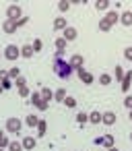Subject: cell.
I'll list each match as a JSON object with an SVG mask.
<instances>
[{"instance_id":"cell-48","label":"cell","mask_w":132,"mask_h":151,"mask_svg":"<svg viewBox=\"0 0 132 151\" xmlns=\"http://www.w3.org/2000/svg\"><path fill=\"white\" fill-rule=\"evenodd\" d=\"M130 141H132V134H130Z\"/></svg>"},{"instance_id":"cell-40","label":"cell","mask_w":132,"mask_h":151,"mask_svg":"<svg viewBox=\"0 0 132 151\" xmlns=\"http://www.w3.org/2000/svg\"><path fill=\"white\" fill-rule=\"evenodd\" d=\"M0 85H2V89H11V79H4V81H0Z\"/></svg>"},{"instance_id":"cell-41","label":"cell","mask_w":132,"mask_h":151,"mask_svg":"<svg viewBox=\"0 0 132 151\" xmlns=\"http://www.w3.org/2000/svg\"><path fill=\"white\" fill-rule=\"evenodd\" d=\"M48 108H50V101H41V104H39V110H41V112H46Z\"/></svg>"},{"instance_id":"cell-29","label":"cell","mask_w":132,"mask_h":151,"mask_svg":"<svg viewBox=\"0 0 132 151\" xmlns=\"http://www.w3.org/2000/svg\"><path fill=\"white\" fill-rule=\"evenodd\" d=\"M70 9V2H68V0H60V2H58V11L60 13H66Z\"/></svg>"},{"instance_id":"cell-27","label":"cell","mask_w":132,"mask_h":151,"mask_svg":"<svg viewBox=\"0 0 132 151\" xmlns=\"http://www.w3.org/2000/svg\"><path fill=\"white\" fill-rule=\"evenodd\" d=\"M95 9H97V11H107V9H109V2H107V0H97V2H95Z\"/></svg>"},{"instance_id":"cell-31","label":"cell","mask_w":132,"mask_h":151,"mask_svg":"<svg viewBox=\"0 0 132 151\" xmlns=\"http://www.w3.org/2000/svg\"><path fill=\"white\" fill-rule=\"evenodd\" d=\"M15 87H17V89L27 87V79H25V77H17V79H15Z\"/></svg>"},{"instance_id":"cell-39","label":"cell","mask_w":132,"mask_h":151,"mask_svg":"<svg viewBox=\"0 0 132 151\" xmlns=\"http://www.w3.org/2000/svg\"><path fill=\"white\" fill-rule=\"evenodd\" d=\"M15 23H17V29H19V27H23V25H27V23H29V17H23V19L15 21Z\"/></svg>"},{"instance_id":"cell-22","label":"cell","mask_w":132,"mask_h":151,"mask_svg":"<svg viewBox=\"0 0 132 151\" xmlns=\"http://www.w3.org/2000/svg\"><path fill=\"white\" fill-rule=\"evenodd\" d=\"M41 99H44V101H52V99H54V91H50L48 87H44V89H41Z\"/></svg>"},{"instance_id":"cell-7","label":"cell","mask_w":132,"mask_h":151,"mask_svg":"<svg viewBox=\"0 0 132 151\" xmlns=\"http://www.w3.org/2000/svg\"><path fill=\"white\" fill-rule=\"evenodd\" d=\"M105 21H107L111 27H116V23L120 21V15H118L116 11H107V13H105Z\"/></svg>"},{"instance_id":"cell-23","label":"cell","mask_w":132,"mask_h":151,"mask_svg":"<svg viewBox=\"0 0 132 151\" xmlns=\"http://www.w3.org/2000/svg\"><path fill=\"white\" fill-rule=\"evenodd\" d=\"M54 99H56V101H64V99H66V89H62V87L56 89V91H54Z\"/></svg>"},{"instance_id":"cell-49","label":"cell","mask_w":132,"mask_h":151,"mask_svg":"<svg viewBox=\"0 0 132 151\" xmlns=\"http://www.w3.org/2000/svg\"><path fill=\"white\" fill-rule=\"evenodd\" d=\"M0 56H2V54H0Z\"/></svg>"},{"instance_id":"cell-26","label":"cell","mask_w":132,"mask_h":151,"mask_svg":"<svg viewBox=\"0 0 132 151\" xmlns=\"http://www.w3.org/2000/svg\"><path fill=\"white\" fill-rule=\"evenodd\" d=\"M46 130H48V122H46V120H39V124H37V134H39V137H44V134H46Z\"/></svg>"},{"instance_id":"cell-10","label":"cell","mask_w":132,"mask_h":151,"mask_svg":"<svg viewBox=\"0 0 132 151\" xmlns=\"http://www.w3.org/2000/svg\"><path fill=\"white\" fill-rule=\"evenodd\" d=\"M68 62H70V66H72V68L76 70V68H83V62H85V58H83L81 54H74V56H72V58H70Z\"/></svg>"},{"instance_id":"cell-24","label":"cell","mask_w":132,"mask_h":151,"mask_svg":"<svg viewBox=\"0 0 132 151\" xmlns=\"http://www.w3.org/2000/svg\"><path fill=\"white\" fill-rule=\"evenodd\" d=\"M109 29H111V25H109V23L105 21V17H103V19H99V31H103V33H107Z\"/></svg>"},{"instance_id":"cell-17","label":"cell","mask_w":132,"mask_h":151,"mask_svg":"<svg viewBox=\"0 0 132 151\" xmlns=\"http://www.w3.org/2000/svg\"><path fill=\"white\" fill-rule=\"evenodd\" d=\"M25 124H27V126H31V128H37V124H39V118H37L35 114H29V116L25 118Z\"/></svg>"},{"instance_id":"cell-16","label":"cell","mask_w":132,"mask_h":151,"mask_svg":"<svg viewBox=\"0 0 132 151\" xmlns=\"http://www.w3.org/2000/svg\"><path fill=\"white\" fill-rule=\"evenodd\" d=\"M89 122H91L93 126H97V124L101 122V112H99V110H93V112L89 114Z\"/></svg>"},{"instance_id":"cell-15","label":"cell","mask_w":132,"mask_h":151,"mask_svg":"<svg viewBox=\"0 0 132 151\" xmlns=\"http://www.w3.org/2000/svg\"><path fill=\"white\" fill-rule=\"evenodd\" d=\"M33 54H35V52H33V46H31V44H25V46L21 48V56H23V58L29 60V58H33Z\"/></svg>"},{"instance_id":"cell-6","label":"cell","mask_w":132,"mask_h":151,"mask_svg":"<svg viewBox=\"0 0 132 151\" xmlns=\"http://www.w3.org/2000/svg\"><path fill=\"white\" fill-rule=\"evenodd\" d=\"M101 122H103L105 126H113V124H116V114H113V112H103V114H101Z\"/></svg>"},{"instance_id":"cell-35","label":"cell","mask_w":132,"mask_h":151,"mask_svg":"<svg viewBox=\"0 0 132 151\" xmlns=\"http://www.w3.org/2000/svg\"><path fill=\"white\" fill-rule=\"evenodd\" d=\"M122 79H124V70H122V66H116V81L122 83Z\"/></svg>"},{"instance_id":"cell-38","label":"cell","mask_w":132,"mask_h":151,"mask_svg":"<svg viewBox=\"0 0 132 151\" xmlns=\"http://www.w3.org/2000/svg\"><path fill=\"white\" fill-rule=\"evenodd\" d=\"M124 58L132 62V46H128V48H124Z\"/></svg>"},{"instance_id":"cell-3","label":"cell","mask_w":132,"mask_h":151,"mask_svg":"<svg viewBox=\"0 0 132 151\" xmlns=\"http://www.w3.org/2000/svg\"><path fill=\"white\" fill-rule=\"evenodd\" d=\"M19 56H21V48H19V46L9 44V46L4 48V58H6V60L15 62V60H19Z\"/></svg>"},{"instance_id":"cell-20","label":"cell","mask_w":132,"mask_h":151,"mask_svg":"<svg viewBox=\"0 0 132 151\" xmlns=\"http://www.w3.org/2000/svg\"><path fill=\"white\" fill-rule=\"evenodd\" d=\"M29 99H31V104H33V106H37V108H39V104L44 101V99H41V91H33V95H29Z\"/></svg>"},{"instance_id":"cell-36","label":"cell","mask_w":132,"mask_h":151,"mask_svg":"<svg viewBox=\"0 0 132 151\" xmlns=\"http://www.w3.org/2000/svg\"><path fill=\"white\" fill-rule=\"evenodd\" d=\"M17 93H19V95L25 99V97H29V93H31V91H29L27 87H21V89H17Z\"/></svg>"},{"instance_id":"cell-33","label":"cell","mask_w":132,"mask_h":151,"mask_svg":"<svg viewBox=\"0 0 132 151\" xmlns=\"http://www.w3.org/2000/svg\"><path fill=\"white\" fill-rule=\"evenodd\" d=\"M64 104H66V108H76V99H74V97H70V95H66Z\"/></svg>"},{"instance_id":"cell-18","label":"cell","mask_w":132,"mask_h":151,"mask_svg":"<svg viewBox=\"0 0 132 151\" xmlns=\"http://www.w3.org/2000/svg\"><path fill=\"white\" fill-rule=\"evenodd\" d=\"M101 147H105V149L116 147V139H113L111 134H103V145H101Z\"/></svg>"},{"instance_id":"cell-34","label":"cell","mask_w":132,"mask_h":151,"mask_svg":"<svg viewBox=\"0 0 132 151\" xmlns=\"http://www.w3.org/2000/svg\"><path fill=\"white\" fill-rule=\"evenodd\" d=\"M31 46H33V52H41V48H44V42H41V40H35Z\"/></svg>"},{"instance_id":"cell-44","label":"cell","mask_w":132,"mask_h":151,"mask_svg":"<svg viewBox=\"0 0 132 151\" xmlns=\"http://www.w3.org/2000/svg\"><path fill=\"white\" fill-rule=\"evenodd\" d=\"M128 118H130V122H132V110H128Z\"/></svg>"},{"instance_id":"cell-4","label":"cell","mask_w":132,"mask_h":151,"mask_svg":"<svg viewBox=\"0 0 132 151\" xmlns=\"http://www.w3.org/2000/svg\"><path fill=\"white\" fill-rule=\"evenodd\" d=\"M6 19H9V21H19V19H23V9H21L19 4H11V6L6 9Z\"/></svg>"},{"instance_id":"cell-1","label":"cell","mask_w":132,"mask_h":151,"mask_svg":"<svg viewBox=\"0 0 132 151\" xmlns=\"http://www.w3.org/2000/svg\"><path fill=\"white\" fill-rule=\"evenodd\" d=\"M54 70H56L58 79H68L74 68L70 66V62H66V60H62V58H54Z\"/></svg>"},{"instance_id":"cell-30","label":"cell","mask_w":132,"mask_h":151,"mask_svg":"<svg viewBox=\"0 0 132 151\" xmlns=\"http://www.w3.org/2000/svg\"><path fill=\"white\" fill-rule=\"evenodd\" d=\"M17 77H21V70H19V66H13L11 70H9V79H17Z\"/></svg>"},{"instance_id":"cell-8","label":"cell","mask_w":132,"mask_h":151,"mask_svg":"<svg viewBox=\"0 0 132 151\" xmlns=\"http://www.w3.org/2000/svg\"><path fill=\"white\" fill-rule=\"evenodd\" d=\"M2 31H4V33H9V35H13V33L17 31V23H15V21H9V19H6V21L2 23Z\"/></svg>"},{"instance_id":"cell-42","label":"cell","mask_w":132,"mask_h":151,"mask_svg":"<svg viewBox=\"0 0 132 151\" xmlns=\"http://www.w3.org/2000/svg\"><path fill=\"white\" fill-rule=\"evenodd\" d=\"M4 79H9V70H0V81H4Z\"/></svg>"},{"instance_id":"cell-12","label":"cell","mask_w":132,"mask_h":151,"mask_svg":"<svg viewBox=\"0 0 132 151\" xmlns=\"http://www.w3.org/2000/svg\"><path fill=\"white\" fill-rule=\"evenodd\" d=\"M120 23L124 27H132V11H124L122 17H120Z\"/></svg>"},{"instance_id":"cell-19","label":"cell","mask_w":132,"mask_h":151,"mask_svg":"<svg viewBox=\"0 0 132 151\" xmlns=\"http://www.w3.org/2000/svg\"><path fill=\"white\" fill-rule=\"evenodd\" d=\"M9 145H11V141H9V137H6V130H0V147H2V149H9Z\"/></svg>"},{"instance_id":"cell-28","label":"cell","mask_w":132,"mask_h":151,"mask_svg":"<svg viewBox=\"0 0 132 151\" xmlns=\"http://www.w3.org/2000/svg\"><path fill=\"white\" fill-rule=\"evenodd\" d=\"M76 122H78V124H87V122H89V114L78 112V114H76Z\"/></svg>"},{"instance_id":"cell-46","label":"cell","mask_w":132,"mask_h":151,"mask_svg":"<svg viewBox=\"0 0 132 151\" xmlns=\"http://www.w3.org/2000/svg\"><path fill=\"white\" fill-rule=\"evenodd\" d=\"M0 93H4V89H2V85H0Z\"/></svg>"},{"instance_id":"cell-14","label":"cell","mask_w":132,"mask_h":151,"mask_svg":"<svg viewBox=\"0 0 132 151\" xmlns=\"http://www.w3.org/2000/svg\"><path fill=\"white\" fill-rule=\"evenodd\" d=\"M130 83H132V70L124 73V79H122V91H124V93L130 89Z\"/></svg>"},{"instance_id":"cell-5","label":"cell","mask_w":132,"mask_h":151,"mask_svg":"<svg viewBox=\"0 0 132 151\" xmlns=\"http://www.w3.org/2000/svg\"><path fill=\"white\" fill-rule=\"evenodd\" d=\"M76 75H78V79H81L85 85H91V83L95 81V79H93V75H91V73H87L85 68H76Z\"/></svg>"},{"instance_id":"cell-21","label":"cell","mask_w":132,"mask_h":151,"mask_svg":"<svg viewBox=\"0 0 132 151\" xmlns=\"http://www.w3.org/2000/svg\"><path fill=\"white\" fill-rule=\"evenodd\" d=\"M54 44H56V52H64V50H66V44H68V42H66L64 37H58V40H56Z\"/></svg>"},{"instance_id":"cell-13","label":"cell","mask_w":132,"mask_h":151,"mask_svg":"<svg viewBox=\"0 0 132 151\" xmlns=\"http://www.w3.org/2000/svg\"><path fill=\"white\" fill-rule=\"evenodd\" d=\"M66 27H68V23H66L64 17H56V19H54V29H56V31H64Z\"/></svg>"},{"instance_id":"cell-43","label":"cell","mask_w":132,"mask_h":151,"mask_svg":"<svg viewBox=\"0 0 132 151\" xmlns=\"http://www.w3.org/2000/svg\"><path fill=\"white\" fill-rule=\"evenodd\" d=\"M93 143H95V145H103V137H97Z\"/></svg>"},{"instance_id":"cell-2","label":"cell","mask_w":132,"mask_h":151,"mask_svg":"<svg viewBox=\"0 0 132 151\" xmlns=\"http://www.w3.org/2000/svg\"><path fill=\"white\" fill-rule=\"evenodd\" d=\"M21 128H23V120H19V118H15V116H11V118L6 120V124H4V130L11 132V134H19Z\"/></svg>"},{"instance_id":"cell-37","label":"cell","mask_w":132,"mask_h":151,"mask_svg":"<svg viewBox=\"0 0 132 151\" xmlns=\"http://www.w3.org/2000/svg\"><path fill=\"white\" fill-rule=\"evenodd\" d=\"M124 108L126 110H132V95H126L124 97Z\"/></svg>"},{"instance_id":"cell-32","label":"cell","mask_w":132,"mask_h":151,"mask_svg":"<svg viewBox=\"0 0 132 151\" xmlns=\"http://www.w3.org/2000/svg\"><path fill=\"white\" fill-rule=\"evenodd\" d=\"M9 151H23V145H21L19 141H11V145H9Z\"/></svg>"},{"instance_id":"cell-9","label":"cell","mask_w":132,"mask_h":151,"mask_svg":"<svg viewBox=\"0 0 132 151\" xmlns=\"http://www.w3.org/2000/svg\"><path fill=\"white\" fill-rule=\"evenodd\" d=\"M76 35H78V33H76V29H74V27H66V29L62 31V37H64L66 42H72V40H76Z\"/></svg>"},{"instance_id":"cell-11","label":"cell","mask_w":132,"mask_h":151,"mask_svg":"<svg viewBox=\"0 0 132 151\" xmlns=\"http://www.w3.org/2000/svg\"><path fill=\"white\" fill-rule=\"evenodd\" d=\"M21 145H23V149H27V151H33V149H35V145H37V141H35L33 137H25V139L21 141Z\"/></svg>"},{"instance_id":"cell-25","label":"cell","mask_w":132,"mask_h":151,"mask_svg":"<svg viewBox=\"0 0 132 151\" xmlns=\"http://www.w3.org/2000/svg\"><path fill=\"white\" fill-rule=\"evenodd\" d=\"M111 81H113V77H111V75H107V73H103V75L99 77V83H101V85H105V87H107Z\"/></svg>"},{"instance_id":"cell-45","label":"cell","mask_w":132,"mask_h":151,"mask_svg":"<svg viewBox=\"0 0 132 151\" xmlns=\"http://www.w3.org/2000/svg\"><path fill=\"white\" fill-rule=\"evenodd\" d=\"M107 151H120V149H116V147H111V149H107Z\"/></svg>"},{"instance_id":"cell-47","label":"cell","mask_w":132,"mask_h":151,"mask_svg":"<svg viewBox=\"0 0 132 151\" xmlns=\"http://www.w3.org/2000/svg\"><path fill=\"white\" fill-rule=\"evenodd\" d=\"M0 151H6V149H2V147H0Z\"/></svg>"}]
</instances>
